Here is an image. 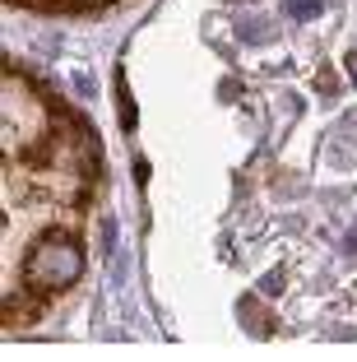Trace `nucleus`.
I'll return each instance as SVG.
<instances>
[{
  "label": "nucleus",
  "instance_id": "nucleus-1",
  "mask_svg": "<svg viewBox=\"0 0 357 362\" xmlns=\"http://www.w3.org/2000/svg\"><path fill=\"white\" fill-rule=\"evenodd\" d=\"M84 269V251L79 237L70 233V223H52L37 233V242L28 246V260H19L14 274H5V293H33V298H56L79 279Z\"/></svg>",
  "mask_w": 357,
  "mask_h": 362
},
{
  "label": "nucleus",
  "instance_id": "nucleus-2",
  "mask_svg": "<svg viewBox=\"0 0 357 362\" xmlns=\"http://www.w3.org/2000/svg\"><path fill=\"white\" fill-rule=\"evenodd\" d=\"M320 10H325V0H288V14L293 19H315Z\"/></svg>",
  "mask_w": 357,
  "mask_h": 362
},
{
  "label": "nucleus",
  "instance_id": "nucleus-3",
  "mask_svg": "<svg viewBox=\"0 0 357 362\" xmlns=\"http://www.w3.org/2000/svg\"><path fill=\"white\" fill-rule=\"evenodd\" d=\"M260 288H264V293H269V298H274V293H283V274H279V269H269Z\"/></svg>",
  "mask_w": 357,
  "mask_h": 362
},
{
  "label": "nucleus",
  "instance_id": "nucleus-4",
  "mask_svg": "<svg viewBox=\"0 0 357 362\" xmlns=\"http://www.w3.org/2000/svg\"><path fill=\"white\" fill-rule=\"evenodd\" d=\"M348 251H357V228H353V233H348Z\"/></svg>",
  "mask_w": 357,
  "mask_h": 362
},
{
  "label": "nucleus",
  "instance_id": "nucleus-5",
  "mask_svg": "<svg viewBox=\"0 0 357 362\" xmlns=\"http://www.w3.org/2000/svg\"><path fill=\"white\" fill-rule=\"evenodd\" d=\"M348 70H353V84H357V56H353V61H348Z\"/></svg>",
  "mask_w": 357,
  "mask_h": 362
}]
</instances>
